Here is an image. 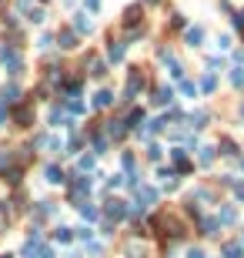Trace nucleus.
Returning <instances> with one entry per match:
<instances>
[{"label": "nucleus", "mask_w": 244, "mask_h": 258, "mask_svg": "<svg viewBox=\"0 0 244 258\" xmlns=\"http://www.w3.org/2000/svg\"><path fill=\"white\" fill-rule=\"evenodd\" d=\"M91 74H94V77H104V74H107V67H104V60H94V67H91Z\"/></svg>", "instance_id": "nucleus-22"}, {"label": "nucleus", "mask_w": 244, "mask_h": 258, "mask_svg": "<svg viewBox=\"0 0 244 258\" xmlns=\"http://www.w3.org/2000/svg\"><path fill=\"white\" fill-rule=\"evenodd\" d=\"M234 24H238V27H244V10L238 14V17H234Z\"/></svg>", "instance_id": "nucleus-32"}, {"label": "nucleus", "mask_w": 244, "mask_h": 258, "mask_svg": "<svg viewBox=\"0 0 244 258\" xmlns=\"http://www.w3.org/2000/svg\"><path fill=\"white\" fill-rule=\"evenodd\" d=\"M107 134H111V138H124V134H127V124H124V121H111V124H107Z\"/></svg>", "instance_id": "nucleus-9"}, {"label": "nucleus", "mask_w": 244, "mask_h": 258, "mask_svg": "<svg viewBox=\"0 0 244 258\" xmlns=\"http://www.w3.org/2000/svg\"><path fill=\"white\" fill-rule=\"evenodd\" d=\"M241 241H244V238H241Z\"/></svg>", "instance_id": "nucleus-34"}, {"label": "nucleus", "mask_w": 244, "mask_h": 258, "mask_svg": "<svg viewBox=\"0 0 244 258\" xmlns=\"http://www.w3.org/2000/svg\"><path fill=\"white\" fill-rule=\"evenodd\" d=\"M201 37H204L201 27H191V30H188V44H191V47H197V44H201Z\"/></svg>", "instance_id": "nucleus-13"}, {"label": "nucleus", "mask_w": 244, "mask_h": 258, "mask_svg": "<svg viewBox=\"0 0 244 258\" xmlns=\"http://www.w3.org/2000/svg\"><path fill=\"white\" fill-rule=\"evenodd\" d=\"M107 215H111L114 221H117V218H124V215H127V204L121 201V198H114V201H107Z\"/></svg>", "instance_id": "nucleus-4"}, {"label": "nucleus", "mask_w": 244, "mask_h": 258, "mask_svg": "<svg viewBox=\"0 0 244 258\" xmlns=\"http://www.w3.org/2000/svg\"><path fill=\"white\" fill-rule=\"evenodd\" d=\"M201 87H204L207 94H211L214 87H218V81H214V74H204V81H201Z\"/></svg>", "instance_id": "nucleus-16"}, {"label": "nucleus", "mask_w": 244, "mask_h": 258, "mask_svg": "<svg viewBox=\"0 0 244 258\" xmlns=\"http://www.w3.org/2000/svg\"><path fill=\"white\" fill-rule=\"evenodd\" d=\"M17 121H20V124H27V121H30V108H20L17 111Z\"/></svg>", "instance_id": "nucleus-24"}, {"label": "nucleus", "mask_w": 244, "mask_h": 258, "mask_svg": "<svg viewBox=\"0 0 244 258\" xmlns=\"http://www.w3.org/2000/svg\"><path fill=\"white\" fill-rule=\"evenodd\" d=\"M221 147H224V154H234V141H227V138H224V141H221Z\"/></svg>", "instance_id": "nucleus-29"}, {"label": "nucleus", "mask_w": 244, "mask_h": 258, "mask_svg": "<svg viewBox=\"0 0 244 258\" xmlns=\"http://www.w3.org/2000/svg\"><path fill=\"white\" fill-rule=\"evenodd\" d=\"M124 47H127V44H121V40H111V47H107V57H111L114 64H121V60H124Z\"/></svg>", "instance_id": "nucleus-6"}, {"label": "nucleus", "mask_w": 244, "mask_h": 258, "mask_svg": "<svg viewBox=\"0 0 244 258\" xmlns=\"http://www.w3.org/2000/svg\"><path fill=\"white\" fill-rule=\"evenodd\" d=\"M168 101H174V87H157L154 91V104H168Z\"/></svg>", "instance_id": "nucleus-8"}, {"label": "nucleus", "mask_w": 244, "mask_h": 258, "mask_svg": "<svg viewBox=\"0 0 244 258\" xmlns=\"http://www.w3.org/2000/svg\"><path fill=\"white\" fill-rule=\"evenodd\" d=\"M74 30H77V34H91V30H94L91 17H87V14H77V20H74Z\"/></svg>", "instance_id": "nucleus-7"}, {"label": "nucleus", "mask_w": 244, "mask_h": 258, "mask_svg": "<svg viewBox=\"0 0 244 258\" xmlns=\"http://www.w3.org/2000/svg\"><path fill=\"white\" fill-rule=\"evenodd\" d=\"M47 181H50V184H60V181H64V171H60L57 165H47Z\"/></svg>", "instance_id": "nucleus-10"}, {"label": "nucleus", "mask_w": 244, "mask_h": 258, "mask_svg": "<svg viewBox=\"0 0 244 258\" xmlns=\"http://www.w3.org/2000/svg\"><path fill=\"white\" fill-rule=\"evenodd\" d=\"M0 64H3L10 74H20V71H24V60H20V54L14 51V47H3V51H0Z\"/></svg>", "instance_id": "nucleus-1"}, {"label": "nucleus", "mask_w": 244, "mask_h": 258, "mask_svg": "<svg viewBox=\"0 0 244 258\" xmlns=\"http://www.w3.org/2000/svg\"><path fill=\"white\" fill-rule=\"evenodd\" d=\"M134 124H144V111H134V114H131V128H134Z\"/></svg>", "instance_id": "nucleus-26"}, {"label": "nucleus", "mask_w": 244, "mask_h": 258, "mask_svg": "<svg viewBox=\"0 0 244 258\" xmlns=\"http://www.w3.org/2000/svg\"><path fill=\"white\" fill-rule=\"evenodd\" d=\"M27 17L34 20V24H40V20H44V10H30V14H27Z\"/></svg>", "instance_id": "nucleus-28"}, {"label": "nucleus", "mask_w": 244, "mask_h": 258, "mask_svg": "<svg viewBox=\"0 0 244 258\" xmlns=\"http://www.w3.org/2000/svg\"><path fill=\"white\" fill-rule=\"evenodd\" d=\"M188 258H204V252H201V248H191V252H188Z\"/></svg>", "instance_id": "nucleus-30"}, {"label": "nucleus", "mask_w": 244, "mask_h": 258, "mask_svg": "<svg viewBox=\"0 0 244 258\" xmlns=\"http://www.w3.org/2000/svg\"><path fill=\"white\" fill-rule=\"evenodd\" d=\"M0 258H14V255H0Z\"/></svg>", "instance_id": "nucleus-33"}, {"label": "nucleus", "mask_w": 244, "mask_h": 258, "mask_svg": "<svg viewBox=\"0 0 244 258\" xmlns=\"http://www.w3.org/2000/svg\"><path fill=\"white\" fill-rule=\"evenodd\" d=\"M137 201H144V204H141V208H144V211H147L150 204L157 201V191H154V188H147V184H144V188H141V184H137Z\"/></svg>", "instance_id": "nucleus-2"}, {"label": "nucleus", "mask_w": 244, "mask_h": 258, "mask_svg": "<svg viewBox=\"0 0 244 258\" xmlns=\"http://www.w3.org/2000/svg\"><path fill=\"white\" fill-rule=\"evenodd\" d=\"M224 255L227 258H241V248H234V245H231V248H224Z\"/></svg>", "instance_id": "nucleus-27"}, {"label": "nucleus", "mask_w": 244, "mask_h": 258, "mask_svg": "<svg viewBox=\"0 0 244 258\" xmlns=\"http://www.w3.org/2000/svg\"><path fill=\"white\" fill-rule=\"evenodd\" d=\"M204 121H207V114H204V111L191 114V128H204Z\"/></svg>", "instance_id": "nucleus-15"}, {"label": "nucleus", "mask_w": 244, "mask_h": 258, "mask_svg": "<svg viewBox=\"0 0 244 258\" xmlns=\"http://www.w3.org/2000/svg\"><path fill=\"white\" fill-rule=\"evenodd\" d=\"M201 228H204V235H218V221H214V218H204Z\"/></svg>", "instance_id": "nucleus-19"}, {"label": "nucleus", "mask_w": 244, "mask_h": 258, "mask_svg": "<svg viewBox=\"0 0 244 258\" xmlns=\"http://www.w3.org/2000/svg\"><path fill=\"white\" fill-rule=\"evenodd\" d=\"M231 84H234V87H244V71H241V67L231 71Z\"/></svg>", "instance_id": "nucleus-14"}, {"label": "nucleus", "mask_w": 244, "mask_h": 258, "mask_svg": "<svg viewBox=\"0 0 244 258\" xmlns=\"http://www.w3.org/2000/svg\"><path fill=\"white\" fill-rule=\"evenodd\" d=\"M94 104H97V108H111V104H114V94L111 91H100L94 97Z\"/></svg>", "instance_id": "nucleus-11"}, {"label": "nucleus", "mask_w": 244, "mask_h": 258, "mask_svg": "<svg viewBox=\"0 0 244 258\" xmlns=\"http://www.w3.org/2000/svg\"><path fill=\"white\" fill-rule=\"evenodd\" d=\"M171 161L177 165V171H191V161H188V154H184L181 147H174V151H171Z\"/></svg>", "instance_id": "nucleus-5"}, {"label": "nucleus", "mask_w": 244, "mask_h": 258, "mask_svg": "<svg viewBox=\"0 0 244 258\" xmlns=\"http://www.w3.org/2000/svg\"><path fill=\"white\" fill-rule=\"evenodd\" d=\"M181 91L188 94V97H194V94H197V87H194V81H184V84H181Z\"/></svg>", "instance_id": "nucleus-23"}, {"label": "nucleus", "mask_w": 244, "mask_h": 258, "mask_svg": "<svg viewBox=\"0 0 244 258\" xmlns=\"http://www.w3.org/2000/svg\"><path fill=\"white\" fill-rule=\"evenodd\" d=\"M221 221H234V208H221V215H218Z\"/></svg>", "instance_id": "nucleus-25"}, {"label": "nucleus", "mask_w": 244, "mask_h": 258, "mask_svg": "<svg viewBox=\"0 0 244 258\" xmlns=\"http://www.w3.org/2000/svg\"><path fill=\"white\" fill-rule=\"evenodd\" d=\"M60 47H64V51H71V47H77V37L71 34V30H64V34H60Z\"/></svg>", "instance_id": "nucleus-12"}, {"label": "nucleus", "mask_w": 244, "mask_h": 258, "mask_svg": "<svg viewBox=\"0 0 244 258\" xmlns=\"http://www.w3.org/2000/svg\"><path fill=\"white\" fill-rule=\"evenodd\" d=\"M87 7H91V14H97V7H100V0H87Z\"/></svg>", "instance_id": "nucleus-31"}, {"label": "nucleus", "mask_w": 244, "mask_h": 258, "mask_svg": "<svg viewBox=\"0 0 244 258\" xmlns=\"http://www.w3.org/2000/svg\"><path fill=\"white\" fill-rule=\"evenodd\" d=\"M94 151H97V154L107 151V138H104V134H97V138H94Z\"/></svg>", "instance_id": "nucleus-18"}, {"label": "nucleus", "mask_w": 244, "mask_h": 258, "mask_svg": "<svg viewBox=\"0 0 244 258\" xmlns=\"http://www.w3.org/2000/svg\"><path fill=\"white\" fill-rule=\"evenodd\" d=\"M54 238L57 241H71V228H64V225H60V228L54 231Z\"/></svg>", "instance_id": "nucleus-21"}, {"label": "nucleus", "mask_w": 244, "mask_h": 258, "mask_svg": "<svg viewBox=\"0 0 244 258\" xmlns=\"http://www.w3.org/2000/svg\"><path fill=\"white\" fill-rule=\"evenodd\" d=\"M141 87H144V74H141V71H131V77H127V97H134Z\"/></svg>", "instance_id": "nucleus-3"}, {"label": "nucleus", "mask_w": 244, "mask_h": 258, "mask_svg": "<svg viewBox=\"0 0 244 258\" xmlns=\"http://www.w3.org/2000/svg\"><path fill=\"white\" fill-rule=\"evenodd\" d=\"M80 215H84V221H94V218H97V208H91V204H80Z\"/></svg>", "instance_id": "nucleus-17"}, {"label": "nucleus", "mask_w": 244, "mask_h": 258, "mask_svg": "<svg viewBox=\"0 0 244 258\" xmlns=\"http://www.w3.org/2000/svg\"><path fill=\"white\" fill-rule=\"evenodd\" d=\"M214 161V147H201V165H211Z\"/></svg>", "instance_id": "nucleus-20"}]
</instances>
